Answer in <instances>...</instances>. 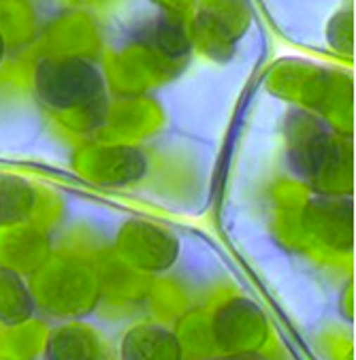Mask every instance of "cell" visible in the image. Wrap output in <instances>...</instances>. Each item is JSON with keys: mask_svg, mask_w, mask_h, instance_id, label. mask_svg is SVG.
<instances>
[{"mask_svg": "<svg viewBox=\"0 0 356 360\" xmlns=\"http://www.w3.org/2000/svg\"><path fill=\"white\" fill-rule=\"evenodd\" d=\"M32 301L28 288L11 269H0V324L18 326L30 320Z\"/></svg>", "mask_w": 356, "mask_h": 360, "instance_id": "6da1fadb", "label": "cell"}, {"mask_svg": "<svg viewBox=\"0 0 356 360\" xmlns=\"http://www.w3.org/2000/svg\"><path fill=\"white\" fill-rule=\"evenodd\" d=\"M32 205L34 198L26 184L9 177H0V226L24 222Z\"/></svg>", "mask_w": 356, "mask_h": 360, "instance_id": "7a4b0ae2", "label": "cell"}, {"mask_svg": "<svg viewBox=\"0 0 356 360\" xmlns=\"http://www.w3.org/2000/svg\"><path fill=\"white\" fill-rule=\"evenodd\" d=\"M86 339L80 330L64 328L56 333L47 347V360H92L90 352H86Z\"/></svg>", "mask_w": 356, "mask_h": 360, "instance_id": "3957f363", "label": "cell"}, {"mask_svg": "<svg viewBox=\"0 0 356 360\" xmlns=\"http://www.w3.org/2000/svg\"><path fill=\"white\" fill-rule=\"evenodd\" d=\"M3 53H5V41H3V34H0V60H3Z\"/></svg>", "mask_w": 356, "mask_h": 360, "instance_id": "277c9868", "label": "cell"}]
</instances>
